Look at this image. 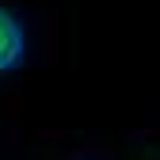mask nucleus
<instances>
[{
  "mask_svg": "<svg viewBox=\"0 0 160 160\" xmlns=\"http://www.w3.org/2000/svg\"><path fill=\"white\" fill-rule=\"evenodd\" d=\"M19 57H23V27L8 8H0V72H8Z\"/></svg>",
  "mask_w": 160,
  "mask_h": 160,
  "instance_id": "nucleus-1",
  "label": "nucleus"
}]
</instances>
